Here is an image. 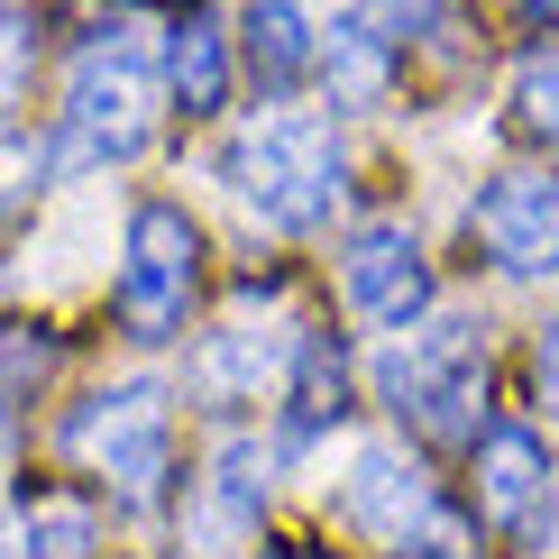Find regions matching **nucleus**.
<instances>
[{"label":"nucleus","instance_id":"obj_3","mask_svg":"<svg viewBox=\"0 0 559 559\" xmlns=\"http://www.w3.org/2000/svg\"><path fill=\"white\" fill-rule=\"evenodd\" d=\"M377 394L394 404V423L431 431V440H477V404H486V331L459 312L440 321H404L377 348Z\"/></svg>","mask_w":559,"mask_h":559},{"label":"nucleus","instance_id":"obj_22","mask_svg":"<svg viewBox=\"0 0 559 559\" xmlns=\"http://www.w3.org/2000/svg\"><path fill=\"white\" fill-rule=\"evenodd\" d=\"M0 468H10V404H0Z\"/></svg>","mask_w":559,"mask_h":559},{"label":"nucleus","instance_id":"obj_16","mask_svg":"<svg viewBox=\"0 0 559 559\" xmlns=\"http://www.w3.org/2000/svg\"><path fill=\"white\" fill-rule=\"evenodd\" d=\"M19 542H28V559H83L92 550V504L74 496H46L28 523H19Z\"/></svg>","mask_w":559,"mask_h":559},{"label":"nucleus","instance_id":"obj_5","mask_svg":"<svg viewBox=\"0 0 559 559\" xmlns=\"http://www.w3.org/2000/svg\"><path fill=\"white\" fill-rule=\"evenodd\" d=\"M202 285V229L175 202H138L120 239V321L138 340H175Z\"/></svg>","mask_w":559,"mask_h":559},{"label":"nucleus","instance_id":"obj_8","mask_svg":"<svg viewBox=\"0 0 559 559\" xmlns=\"http://www.w3.org/2000/svg\"><path fill=\"white\" fill-rule=\"evenodd\" d=\"M468 239L504 275H523V285H532V275H559V175H532V166L496 175L468 202Z\"/></svg>","mask_w":559,"mask_h":559},{"label":"nucleus","instance_id":"obj_6","mask_svg":"<svg viewBox=\"0 0 559 559\" xmlns=\"http://www.w3.org/2000/svg\"><path fill=\"white\" fill-rule=\"evenodd\" d=\"M340 514L367 532V542H394V550H450L459 523L431 504V477L413 468L404 450H358L340 477Z\"/></svg>","mask_w":559,"mask_h":559},{"label":"nucleus","instance_id":"obj_1","mask_svg":"<svg viewBox=\"0 0 559 559\" xmlns=\"http://www.w3.org/2000/svg\"><path fill=\"white\" fill-rule=\"evenodd\" d=\"M221 175H229V193H239L266 229H285V239L321 229V221L340 212V193H348L340 138L321 129V120H302V110H266V120H248L221 147Z\"/></svg>","mask_w":559,"mask_h":559},{"label":"nucleus","instance_id":"obj_18","mask_svg":"<svg viewBox=\"0 0 559 559\" xmlns=\"http://www.w3.org/2000/svg\"><path fill=\"white\" fill-rule=\"evenodd\" d=\"M348 19H367V28H377V37L394 46V37H431L450 10H440V0H358Z\"/></svg>","mask_w":559,"mask_h":559},{"label":"nucleus","instance_id":"obj_7","mask_svg":"<svg viewBox=\"0 0 559 559\" xmlns=\"http://www.w3.org/2000/svg\"><path fill=\"white\" fill-rule=\"evenodd\" d=\"M340 285H348V312L377 321V331H404V321L431 312V258L404 221H358L340 248Z\"/></svg>","mask_w":559,"mask_h":559},{"label":"nucleus","instance_id":"obj_20","mask_svg":"<svg viewBox=\"0 0 559 559\" xmlns=\"http://www.w3.org/2000/svg\"><path fill=\"white\" fill-rule=\"evenodd\" d=\"M542 394H550V413H559V321L542 331Z\"/></svg>","mask_w":559,"mask_h":559},{"label":"nucleus","instance_id":"obj_9","mask_svg":"<svg viewBox=\"0 0 559 559\" xmlns=\"http://www.w3.org/2000/svg\"><path fill=\"white\" fill-rule=\"evenodd\" d=\"M477 504H486V523L542 542V523H550V459H542V440H532L523 423H496L477 440Z\"/></svg>","mask_w":559,"mask_h":559},{"label":"nucleus","instance_id":"obj_15","mask_svg":"<svg viewBox=\"0 0 559 559\" xmlns=\"http://www.w3.org/2000/svg\"><path fill=\"white\" fill-rule=\"evenodd\" d=\"M321 83H331L340 110H377V92H385V37L367 28V19H340L331 46H321Z\"/></svg>","mask_w":559,"mask_h":559},{"label":"nucleus","instance_id":"obj_23","mask_svg":"<svg viewBox=\"0 0 559 559\" xmlns=\"http://www.w3.org/2000/svg\"><path fill=\"white\" fill-rule=\"evenodd\" d=\"M532 10H542V19H559V0H532Z\"/></svg>","mask_w":559,"mask_h":559},{"label":"nucleus","instance_id":"obj_14","mask_svg":"<svg viewBox=\"0 0 559 559\" xmlns=\"http://www.w3.org/2000/svg\"><path fill=\"white\" fill-rule=\"evenodd\" d=\"M340 413H348V358H340V340L302 331L294 340V440H312Z\"/></svg>","mask_w":559,"mask_h":559},{"label":"nucleus","instance_id":"obj_12","mask_svg":"<svg viewBox=\"0 0 559 559\" xmlns=\"http://www.w3.org/2000/svg\"><path fill=\"white\" fill-rule=\"evenodd\" d=\"M166 92L193 110V120L229 102V37H221L212 10H183L175 28H166Z\"/></svg>","mask_w":559,"mask_h":559},{"label":"nucleus","instance_id":"obj_19","mask_svg":"<svg viewBox=\"0 0 559 559\" xmlns=\"http://www.w3.org/2000/svg\"><path fill=\"white\" fill-rule=\"evenodd\" d=\"M28 56H37V46H28V19L0 10V120H10L19 92H28Z\"/></svg>","mask_w":559,"mask_h":559},{"label":"nucleus","instance_id":"obj_10","mask_svg":"<svg viewBox=\"0 0 559 559\" xmlns=\"http://www.w3.org/2000/svg\"><path fill=\"white\" fill-rule=\"evenodd\" d=\"M294 340L302 331H275L258 312H229L221 331H202V348H193V385L221 394V404H258V394L294 367Z\"/></svg>","mask_w":559,"mask_h":559},{"label":"nucleus","instance_id":"obj_21","mask_svg":"<svg viewBox=\"0 0 559 559\" xmlns=\"http://www.w3.org/2000/svg\"><path fill=\"white\" fill-rule=\"evenodd\" d=\"M0 559H28V542H19V532H10V523H0Z\"/></svg>","mask_w":559,"mask_h":559},{"label":"nucleus","instance_id":"obj_17","mask_svg":"<svg viewBox=\"0 0 559 559\" xmlns=\"http://www.w3.org/2000/svg\"><path fill=\"white\" fill-rule=\"evenodd\" d=\"M523 129H532V138H550V147H559V46H550V56H532V64H523Z\"/></svg>","mask_w":559,"mask_h":559},{"label":"nucleus","instance_id":"obj_13","mask_svg":"<svg viewBox=\"0 0 559 559\" xmlns=\"http://www.w3.org/2000/svg\"><path fill=\"white\" fill-rule=\"evenodd\" d=\"M312 64H321L312 19H302L294 0H258V10H248V74L258 83H294V74H312Z\"/></svg>","mask_w":559,"mask_h":559},{"label":"nucleus","instance_id":"obj_11","mask_svg":"<svg viewBox=\"0 0 559 559\" xmlns=\"http://www.w3.org/2000/svg\"><path fill=\"white\" fill-rule=\"evenodd\" d=\"M266 514V450L258 440H221L212 450V477H202V542H248Z\"/></svg>","mask_w":559,"mask_h":559},{"label":"nucleus","instance_id":"obj_2","mask_svg":"<svg viewBox=\"0 0 559 559\" xmlns=\"http://www.w3.org/2000/svg\"><path fill=\"white\" fill-rule=\"evenodd\" d=\"M156 138V64L147 46L102 37L74 56V83H64L56 138H46V166L56 175H92V166H129Z\"/></svg>","mask_w":559,"mask_h":559},{"label":"nucleus","instance_id":"obj_4","mask_svg":"<svg viewBox=\"0 0 559 559\" xmlns=\"http://www.w3.org/2000/svg\"><path fill=\"white\" fill-rule=\"evenodd\" d=\"M166 385L156 377H129L110 394H92V404L64 423V440H74V459H92V468L110 477V496L129 504V514H156L166 504Z\"/></svg>","mask_w":559,"mask_h":559}]
</instances>
